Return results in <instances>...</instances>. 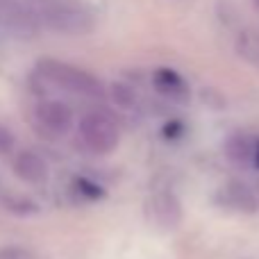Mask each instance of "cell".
<instances>
[{
    "label": "cell",
    "mask_w": 259,
    "mask_h": 259,
    "mask_svg": "<svg viewBox=\"0 0 259 259\" xmlns=\"http://www.w3.org/2000/svg\"><path fill=\"white\" fill-rule=\"evenodd\" d=\"M36 18L48 30L80 36L94 30V14L82 0H34Z\"/></svg>",
    "instance_id": "obj_1"
},
{
    "label": "cell",
    "mask_w": 259,
    "mask_h": 259,
    "mask_svg": "<svg viewBox=\"0 0 259 259\" xmlns=\"http://www.w3.org/2000/svg\"><path fill=\"white\" fill-rule=\"evenodd\" d=\"M36 73L44 77L46 82L59 87V89L68 91V94L87 96V98H103L105 84L94 75V73L77 68L73 64H64L57 59H41Z\"/></svg>",
    "instance_id": "obj_2"
},
{
    "label": "cell",
    "mask_w": 259,
    "mask_h": 259,
    "mask_svg": "<svg viewBox=\"0 0 259 259\" xmlns=\"http://www.w3.org/2000/svg\"><path fill=\"white\" fill-rule=\"evenodd\" d=\"M77 134H80L82 146L89 152H94V155H109V152L116 150L118 141H121L118 121L105 109L87 112L80 118Z\"/></svg>",
    "instance_id": "obj_3"
},
{
    "label": "cell",
    "mask_w": 259,
    "mask_h": 259,
    "mask_svg": "<svg viewBox=\"0 0 259 259\" xmlns=\"http://www.w3.org/2000/svg\"><path fill=\"white\" fill-rule=\"evenodd\" d=\"M34 116L39 127L44 132L53 134V137H62L73 127V112L62 100H44V103H39L34 109Z\"/></svg>",
    "instance_id": "obj_4"
},
{
    "label": "cell",
    "mask_w": 259,
    "mask_h": 259,
    "mask_svg": "<svg viewBox=\"0 0 259 259\" xmlns=\"http://www.w3.org/2000/svg\"><path fill=\"white\" fill-rule=\"evenodd\" d=\"M146 211H148V219L155 225H159V228H175L182 221V202H180V198H175L168 191L155 193L148 200Z\"/></svg>",
    "instance_id": "obj_5"
},
{
    "label": "cell",
    "mask_w": 259,
    "mask_h": 259,
    "mask_svg": "<svg viewBox=\"0 0 259 259\" xmlns=\"http://www.w3.org/2000/svg\"><path fill=\"white\" fill-rule=\"evenodd\" d=\"M12 170L18 180H23L25 184H44L48 180V164L44 161V157L36 155L32 150H21L16 152L12 161Z\"/></svg>",
    "instance_id": "obj_6"
},
{
    "label": "cell",
    "mask_w": 259,
    "mask_h": 259,
    "mask_svg": "<svg viewBox=\"0 0 259 259\" xmlns=\"http://www.w3.org/2000/svg\"><path fill=\"white\" fill-rule=\"evenodd\" d=\"M152 82H155L157 91L166 98H173V100H187L189 96V87L184 82V77L180 75L178 71L173 68H157L155 75H152Z\"/></svg>",
    "instance_id": "obj_7"
},
{
    "label": "cell",
    "mask_w": 259,
    "mask_h": 259,
    "mask_svg": "<svg viewBox=\"0 0 259 259\" xmlns=\"http://www.w3.org/2000/svg\"><path fill=\"white\" fill-rule=\"evenodd\" d=\"M255 148L257 139H250L246 134H232L225 141V157L237 166H252L255 164Z\"/></svg>",
    "instance_id": "obj_8"
},
{
    "label": "cell",
    "mask_w": 259,
    "mask_h": 259,
    "mask_svg": "<svg viewBox=\"0 0 259 259\" xmlns=\"http://www.w3.org/2000/svg\"><path fill=\"white\" fill-rule=\"evenodd\" d=\"M223 193L228 196V205H232L234 209H243V211H252L255 209V196L250 193V189L241 182H230L223 189Z\"/></svg>",
    "instance_id": "obj_9"
},
{
    "label": "cell",
    "mask_w": 259,
    "mask_h": 259,
    "mask_svg": "<svg viewBox=\"0 0 259 259\" xmlns=\"http://www.w3.org/2000/svg\"><path fill=\"white\" fill-rule=\"evenodd\" d=\"M3 205L7 207V211H14V214H21V216L36 214V205L23 196H7L3 200Z\"/></svg>",
    "instance_id": "obj_10"
},
{
    "label": "cell",
    "mask_w": 259,
    "mask_h": 259,
    "mask_svg": "<svg viewBox=\"0 0 259 259\" xmlns=\"http://www.w3.org/2000/svg\"><path fill=\"white\" fill-rule=\"evenodd\" d=\"M112 98H114V103H116L118 107H123V109L134 107V103H137V96H134V91L130 89L127 84H121V82L112 84Z\"/></svg>",
    "instance_id": "obj_11"
},
{
    "label": "cell",
    "mask_w": 259,
    "mask_h": 259,
    "mask_svg": "<svg viewBox=\"0 0 259 259\" xmlns=\"http://www.w3.org/2000/svg\"><path fill=\"white\" fill-rule=\"evenodd\" d=\"M75 189H77V193H80V196L87 198V200H98V198L105 196V189L103 187H98V184H94L91 180H84V178L75 180Z\"/></svg>",
    "instance_id": "obj_12"
},
{
    "label": "cell",
    "mask_w": 259,
    "mask_h": 259,
    "mask_svg": "<svg viewBox=\"0 0 259 259\" xmlns=\"http://www.w3.org/2000/svg\"><path fill=\"white\" fill-rule=\"evenodd\" d=\"M0 259H34V255L23 246H7L0 248Z\"/></svg>",
    "instance_id": "obj_13"
},
{
    "label": "cell",
    "mask_w": 259,
    "mask_h": 259,
    "mask_svg": "<svg viewBox=\"0 0 259 259\" xmlns=\"http://www.w3.org/2000/svg\"><path fill=\"white\" fill-rule=\"evenodd\" d=\"M14 150V134L5 125H0V155H7Z\"/></svg>",
    "instance_id": "obj_14"
},
{
    "label": "cell",
    "mask_w": 259,
    "mask_h": 259,
    "mask_svg": "<svg viewBox=\"0 0 259 259\" xmlns=\"http://www.w3.org/2000/svg\"><path fill=\"white\" fill-rule=\"evenodd\" d=\"M182 130H184V125L180 121H168L164 127H161V134H164L166 139H178L180 134H182Z\"/></svg>",
    "instance_id": "obj_15"
},
{
    "label": "cell",
    "mask_w": 259,
    "mask_h": 259,
    "mask_svg": "<svg viewBox=\"0 0 259 259\" xmlns=\"http://www.w3.org/2000/svg\"><path fill=\"white\" fill-rule=\"evenodd\" d=\"M252 166H257L259 168V139H257V148H255V164Z\"/></svg>",
    "instance_id": "obj_16"
},
{
    "label": "cell",
    "mask_w": 259,
    "mask_h": 259,
    "mask_svg": "<svg viewBox=\"0 0 259 259\" xmlns=\"http://www.w3.org/2000/svg\"><path fill=\"white\" fill-rule=\"evenodd\" d=\"M255 5H257V7H259V0H255Z\"/></svg>",
    "instance_id": "obj_17"
}]
</instances>
